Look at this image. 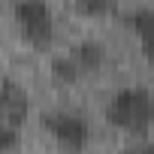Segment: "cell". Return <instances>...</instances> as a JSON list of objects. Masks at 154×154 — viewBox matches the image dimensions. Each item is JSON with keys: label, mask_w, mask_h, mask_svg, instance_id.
<instances>
[{"label": "cell", "mask_w": 154, "mask_h": 154, "mask_svg": "<svg viewBox=\"0 0 154 154\" xmlns=\"http://www.w3.org/2000/svg\"><path fill=\"white\" fill-rule=\"evenodd\" d=\"M106 121L127 133H142L154 121V97L142 85L118 88L106 103Z\"/></svg>", "instance_id": "cell-1"}, {"label": "cell", "mask_w": 154, "mask_h": 154, "mask_svg": "<svg viewBox=\"0 0 154 154\" xmlns=\"http://www.w3.org/2000/svg\"><path fill=\"white\" fill-rule=\"evenodd\" d=\"M42 127L48 130V136L63 148V151H72L79 154L88 148L91 142V127H88V118L75 109H54V112H45L42 115Z\"/></svg>", "instance_id": "cell-2"}, {"label": "cell", "mask_w": 154, "mask_h": 154, "mask_svg": "<svg viewBox=\"0 0 154 154\" xmlns=\"http://www.w3.org/2000/svg\"><path fill=\"white\" fill-rule=\"evenodd\" d=\"M15 24L33 48H48L54 36V15L45 0H15Z\"/></svg>", "instance_id": "cell-3"}, {"label": "cell", "mask_w": 154, "mask_h": 154, "mask_svg": "<svg viewBox=\"0 0 154 154\" xmlns=\"http://www.w3.org/2000/svg\"><path fill=\"white\" fill-rule=\"evenodd\" d=\"M0 109H3V124H0V127H15V130H18V127L24 124L30 103H27V94H24V88H18V85H15V79H3Z\"/></svg>", "instance_id": "cell-4"}, {"label": "cell", "mask_w": 154, "mask_h": 154, "mask_svg": "<svg viewBox=\"0 0 154 154\" xmlns=\"http://www.w3.org/2000/svg\"><path fill=\"white\" fill-rule=\"evenodd\" d=\"M72 57H75V63H79L82 72H85V69H100L103 60H106V51H103L100 42L88 39V42H79V45L72 48Z\"/></svg>", "instance_id": "cell-5"}, {"label": "cell", "mask_w": 154, "mask_h": 154, "mask_svg": "<svg viewBox=\"0 0 154 154\" xmlns=\"http://www.w3.org/2000/svg\"><path fill=\"white\" fill-rule=\"evenodd\" d=\"M127 24L139 36V42L142 39H154V9L151 6H139V9L127 12Z\"/></svg>", "instance_id": "cell-6"}, {"label": "cell", "mask_w": 154, "mask_h": 154, "mask_svg": "<svg viewBox=\"0 0 154 154\" xmlns=\"http://www.w3.org/2000/svg\"><path fill=\"white\" fill-rule=\"evenodd\" d=\"M51 72L57 75L60 82H75V79L82 75V66L75 63L72 54H63V57H54V60H51Z\"/></svg>", "instance_id": "cell-7"}, {"label": "cell", "mask_w": 154, "mask_h": 154, "mask_svg": "<svg viewBox=\"0 0 154 154\" xmlns=\"http://www.w3.org/2000/svg\"><path fill=\"white\" fill-rule=\"evenodd\" d=\"M75 6H79L85 15H106L112 9V0H75Z\"/></svg>", "instance_id": "cell-8"}, {"label": "cell", "mask_w": 154, "mask_h": 154, "mask_svg": "<svg viewBox=\"0 0 154 154\" xmlns=\"http://www.w3.org/2000/svg\"><path fill=\"white\" fill-rule=\"evenodd\" d=\"M142 54L148 57V63H151V72H154V39H142Z\"/></svg>", "instance_id": "cell-9"}, {"label": "cell", "mask_w": 154, "mask_h": 154, "mask_svg": "<svg viewBox=\"0 0 154 154\" xmlns=\"http://www.w3.org/2000/svg\"><path fill=\"white\" fill-rule=\"evenodd\" d=\"M139 154H154V142H145V145L139 148Z\"/></svg>", "instance_id": "cell-10"}]
</instances>
